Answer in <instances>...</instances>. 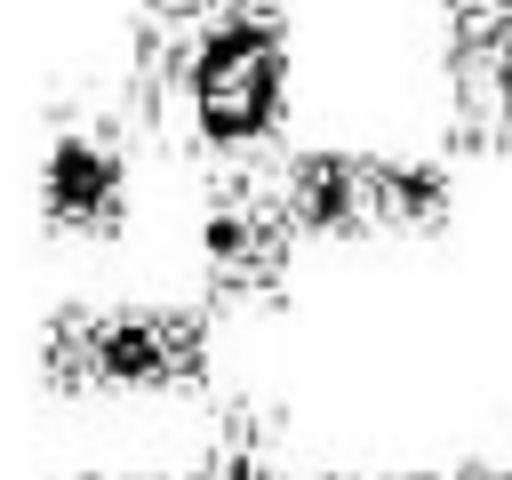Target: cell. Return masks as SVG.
Returning <instances> with one entry per match:
<instances>
[{
  "label": "cell",
  "mask_w": 512,
  "mask_h": 480,
  "mask_svg": "<svg viewBox=\"0 0 512 480\" xmlns=\"http://www.w3.org/2000/svg\"><path fill=\"white\" fill-rule=\"evenodd\" d=\"M176 112L208 152H264L288 120V24L256 0H192L160 16Z\"/></svg>",
  "instance_id": "1"
},
{
  "label": "cell",
  "mask_w": 512,
  "mask_h": 480,
  "mask_svg": "<svg viewBox=\"0 0 512 480\" xmlns=\"http://www.w3.org/2000/svg\"><path fill=\"white\" fill-rule=\"evenodd\" d=\"M192 360H200V328L184 312L120 304V312H80L72 328H56V368L96 392H160L192 376Z\"/></svg>",
  "instance_id": "2"
},
{
  "label": "cell",
  "mask_w": 512,
  "mask_h": 480,
  "mask_svg": "<svg viewBox=\"0 0 512 480\" xmlns=\"http://www.w3.org/2000/svg\"><path fill=\"white\" fill-rule=\"evenodd\" d=\"M40 208L56 232H112L128 216V160L104 128H56L40 152Z\"/></svg>",
  "instance_id": "3"
},
{
  "label": "cell",
  "mask_w": 512,
  "mask_h": 480,
  "mask_svg": "<svg viewBox=\"0 0 512 480\" xmlns=\"http://www.w3.org/2000/svg\"><path fill=\"white\" fill-rule=\"evenodd\" d=\"M280 208L304 232H328V240L376 232V160H360V152H296L288 184H280Z\"/></svg>",
  "instance_id": "4"
},
{
  "label": "cell",
  "mask_w": 512,
  "mask_h": 480,
  "mask_svg": "<svg viewBox=\"0 0 512 480\" xmlns=\"http://www.w3.org/2000/svg\"><path fill=\"white\" fill-rule=\"evenodd\" d=\"M288 224L296 216L272 208V200H256V192H224L200 216V248H208V264L224 280H272L280 256H288Z\"/></svg>",
  "instance_id": "5"
},
{
  "label": "cell",
  "mask_w": 512,
  "mask_h": 480,
  "mask_svg": "<svg viewBox=\"0 0 512 480\" xmlns=\"http://www.w3.org/2000/svg\"><path fill=\"white\" fill-rule=\"evenodd\" d=\"M456 80H464V104L512 136V0L456 8Z\"/></svg>",
  "instance_id": "6"
},
{
  "label": "cell",
  "mask_w": 512,
  "mask_h": 480,
  "mask_svg": "<svg viewBox=\"0 0 512 480\" xmlns=\"http://www.w3.org/2000/svg\"><path fill=\"white\" fill-rule=\"evenodd\" d=\"M448 208H456V184L440 160H416V152L376 160V224L384 232H432V224H448Z\"/></svg>",
  "instance_id": "7"
},
{
  "label": "cell",
  "mask_w": 512,
  "mask_h": 480,
  "mask_svg": "<svg viewBox=\"0 0 512 480\" xmlns=\"http://www.w3.org/2000/svg\"><path fill=\"white\" fill-rule=\"evenodd\" d=\"M104 480H168V472H104Z\"/></svg>",
  "instance_id": "8"
},
{
  "label": "cell",
  "mask_w": 512,
  "mask_h": 480,
  "mask_svg": "<svg viewBox=\"0 0 512 480\" xmlns=\"http://www.w3.org/2000/svg\"><path fill=\"white\" fill-rule=\"evenodd\" d=\"M464 480H512V472H464Z\"/></svg>",
  "instance_id": "9"
}]
</instances>
